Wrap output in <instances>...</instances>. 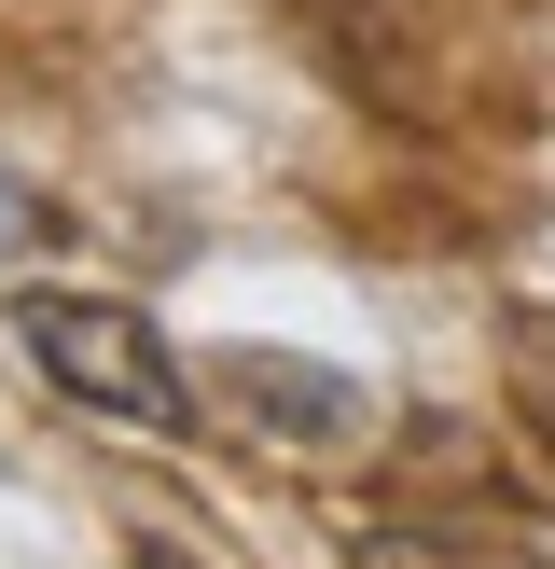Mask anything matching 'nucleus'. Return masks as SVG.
<instances>
[{
	"label": "nucleus",
	"instance_id": "obj_1",
	"mask_svg": "<svg viewBox=\"0 0 555 569\" xmlns=\"http://www.w3.org/2000/svg\"><path fill=\"white\" fill-rule=\"evenodd\" d=\"M14 348L42 361V389H70V403L111 417V431H181V361H167V333L139 320V306H111V292H28Z\"/></svg>",
	"mask_w": 555,
	"mask_h": 569
},
{
	"label": "nucleus",
	"instance_id": "obj_2",
	"mask_svg": "<svg viewBox=\"0 0 555 569\" xmlns=\"http://www.w3.org/2000/svg\"><path fill=\"white\" fill-rule=\"evenodd\" d=\"M209 389H222V417H250V431H278V445H361V389L347 376H320V361H278V348H222L209 361Z\"/></svg>",
	"mask_w": 555,
	"mask_h": 569
},
{
	"label": "nucleus",
	"instance_id": "obj_3",
	"mask_svg": "<svg viewBox=\"0 0 555 569\" xmlns=\"http://www.w3.org/2000/svg\"><path fill=\"white\" fill-rule=\"evenodd\" d=\"M347 569H542L514 542V528H444V515H389V528H361Z\"/></svg>",
	"mask_w": 555,
	"mask_h": 569
},
{
	"label": "nucleus",
	"instance_id": "obj_4",
	"mask_svg": "<svg viewBox=\"0 0 555 569\" xmlns=\"http://www.w3.org/2000/svg\"><path fill=\"white\" fill-rule=\"evenodd\" d=\"M42 222H56V209H42V194H28V181H14V167H0V264H14V250H28V237H42Z\"/></svg>",
	"mask_w": 555,
	"mask_h": 569
},
{
	"label": "nucleus",
	"instance_id": "obj_5",
	"mask_svg": "<svg viewBox=\"0 0 555 569\" xmlns=\"http://www.w3.org/2000/svg\"><path fill=\"white\" fill-rule=\"evenodd\" d=\"M139 569H194V556H181V542H153V556H139Z\"/></svg>",
	"mask_w": 555,
	"mask_h": 569
}]
</instances>
